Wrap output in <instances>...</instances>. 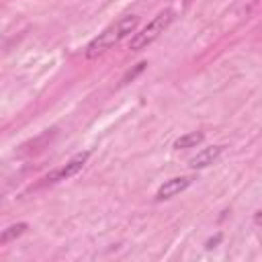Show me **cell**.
Listing matches in <instances>:
<instances>
[{
  "label": "cell",
  "mask_w": 262,
  "mask_h": 262,
  "mask_svg": "<svg viewBox=\"0 0 262 262\" xmlns=\"http://www.w3.org/2000/svg\"><path fill=\"white\" fill-rule=\"evenodd\" d=\"M139 18L135 14L123 16L121 20H117L115 25L106 27L102 33H98V37H94L88 45H86V57H96L100 53H104L106 49H111L113 45H117L121 39H125L129 33L135 31Z\"/></svg>",
  "instance_id": "obj_1"
},
{
  "label": "cell",
  "mask_w": 262,
  "mask_h": 262,
  "mask_svg": "<svg viewBox=\"0 0 262 262\" xmlns=\"http://www.w3.org/2000/svg\"><path fill=\"white\" fill-rule=\"evenodd\" d=\"M172 18H174V12L170 10V8H166V10H162V12H158L139 33H135L133 35V39H131V51H141V49H147L166 29H168V25L172 23Z\"/></svg>",
  "instance_id": "obj_2"
},
{
  "label": "cell",
  "mask_w": 262,
  "mask_h": 262,
  "mask_svg": "<svg viewBox=\"0 0 262 262\" xmlns=\"http://www.w3.org/2000/svg\"><path fill=\"white\" fill-rule=\"evenodd\" d=\"M203 139H205V135H203V133H196V131L186 133V135H182V137H178V139L174 141V149H188V147H196Z\"/></svg>",
  "instance_id": "obj_6"
},
{
  "label": "cell",
  "mask_w": 262,
  "mask_h": 262,
  "mask_svg": "<svg viewBox=\"0 0 262 262\" xmlns=\"http://www.w3.org/2000/svg\"><path fill=\"white\" fill-rule=\"evenodd\" d=\"M88 158H90V151H80V154L72 156L66 166H61L59 170H55V172H51L49 176H45V178H43V184H53V182H59V180H66V178L76 176V174L84 168V164H86Z\"/></svg>",
  "instance_id": "obj_3"
},
{
  "label": "cell",
  "mask_w": 262,
  "mask_h": 262,
  "mask_svg": "<svg viewBox=\"0 0 262 262\" xmlns=\"http://www.w3.org/2000/svg\"><path fill=\"white\" fill-rule=\"evenodd\" d=\"M221 151H223V145H213V147H205V149H201L194 158H190V168H194V170H199V168H207V166H211L219 156H221Z\"/></svg>",
  "instance_id": "obj_5"
},
{
  "label": "cell",
  "mask_w": 262,
  "mask_h": 262,
  "mask_svg": "<svg viewBox=\"0 0 262 262\" xmlns=\"http://www.w3.org/2000/svg\"><path fill=\"white\" fill-rule=\"evenodd\" d=\"M219 239H221V235H215V239H209V242H207V248H215V244H217Z\"/></svg>",
  "instance_id": "obj_9"
},
{
  "label": "cell",
  "mask_w": 262,
  "mask_h": 262,
  "mask_svg": "<svg viewBox=\"0 0 262 262\" xmlns=\"http://www.w3.org/2000/svg\"><path fill=\"white\" fill-rule=\"evenodd\" d=\"M190 182H192V180H190L188 176H176V178L166 180V182L158 188V192H156V201H168V199L180 194L182 190H186V188L190 186Z\"/></svg>",
  "instance_id": "obj_4"
},
{
  "label": "cell",
  "mask_w": 262,
  "mask_h": 262,
  "mask_svg": "<svg viewBox=\"0 0 262 262\" xmlns=\"http://www.w3.org/2000/svg\"><path fill=\"white\" fill-rule=\"evenodd\" d=\"M27 223L25 221H20V223H14V225H8L2 233H0V246H4V244H8V242H12V239H16L18 235H23L25 231H27Z\"/></svg>",
  "instance_id": "obj_7"
},
{
  "label": "cell",
  "mask_w": 262,
  "mask_h": 262,
  "mask_svg": "<svg viewBox=\"0 0 262 262\" xmlns=\"http://www.w3.org/2000/svg\"><path fill=\"white\" fill-rule=\"evenodd\" d=\"M145 66H147L145 61H141V63H137V68H135V70H131V72H127V74H125V78H123V82H129V80H133V78H135V76H137V74H139V72H141V70H143Z\"/></svg>",
  "instance_id": "obj_8"
}]
</instances>
